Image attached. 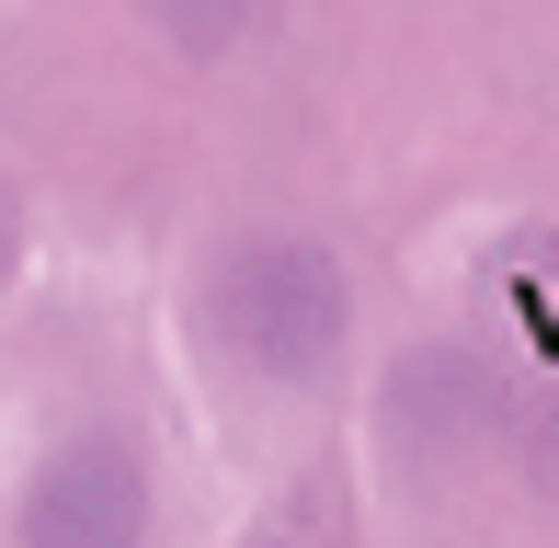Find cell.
<instances>
[{
  "label": "cell",
  "instance_id": "obj_1",
  "mask_svg": "<svg viewBox=\"0 0 559 548\" xmlns=\"http://www.w3.org/2000/svg\"><path fill=\"white\" fill-rule=\"evenodd\" d=\"M206 332L228 343L240 366L263 378H320L354 332V297H343V263L309 252V240H240L217 274H206Z\"/></svg>",
  "mask_w": 559,
  "mask_h": 548
},
{
  "label": "cell",
  "instance_id": "obj_2",
  "mask_svg": "<svg viewBox=\"0 0 559 548\" xmlns=\"http://www.w3.org/2000/svg\"><path fill=\"white\" fill-rule=\"evenodd\" d=\"M148 537V468L126 434H69L23 480V548H138Z\"/></svg>",
  "mask_w": 559,
  "mask_h": 548
}]
</instances>
